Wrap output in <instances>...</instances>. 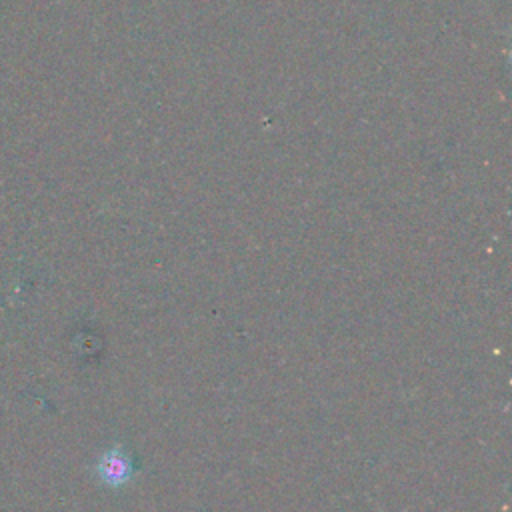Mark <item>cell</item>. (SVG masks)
<instances>
[{"label":"cell","instance_id":"cell-1","mask_svg":"<svg viewBox=\"0 0 512 512\" xmlns=\"http://www.w3.org/2000/svg\"><path fill=\"white\" fill-rule=\"evenodd\" d=\"M136 472L138 468L132 460V454L122 446H112L104 450L96 460V476L102 484L110 488H120L128 484Z\"/></svg>","mask_w":512,"mask_h":512}]
</instances>
